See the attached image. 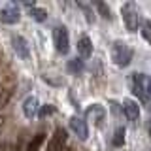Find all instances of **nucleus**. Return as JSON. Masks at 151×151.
<instances>
[{
	"mask_svg": "<svg viewBox=\"0 0 151 151\" xmlns=\"http://www.w3.org/2000/svg\"><path fill=\"white\" fill-rule=\"evenodd\" d=\"M130 89L140 100L151 102V76L147 74H134L130 78Z\"/></svg>",
	"mask_w": 151,
	"mask_h": 151,
	"instance_id": "1",
	"label": "nucleus"
},
{
	"mask_svg": "<svg viewBox=\"0 0 151 151\" xmlns=\"http://www.w3.org/2000/svg\"><path fill=\"white\" fill-rule=\"evenodd\" d=\"M121 15H123V21H125L127 30H130V32L138 30V27H140V23H142V15H140V9H138V6H136L134 2L123 4Z\"/></svg>",
	"mask_w": 151,
	"mask_h": 151,
	"instance_id": "2",
	"label": "nucleus"
},
{
	"mask_svg": "<svg viewBox=\"0 0 151 151\" xmlns=\"http://www.w3.org/2000/svg\"><path fill=\"white\" fill-rule=\"evenodd\" d=\"M132 55H134V51L127 42H115L111 47V60L117 66H129L132 60Z\"/></svg>",
	"mask_w": 151,
	"mask_h": 151,
	"instance_id": "3",
	"label": "nucleus"
},
{
	"mask_svg": "<svg viewBox=\"0 0 151 151\" xmlns=\"http://www.w3.org/2000/svg\"><path fill=\"white\" fill-rule=\"evenodd\" d=\"M53 42H55V47L59 53L66 55L70 49V38H68V30L66 27H57L53 30Z\"/></svg>",
	"mask_w": 151,
	"mask_h": 151,
	"instance_id": "4",
	"label": "nucleus"
},
{
	"mask_svg": "<svg viewBox=\"0 0 151 151\" xmlns=\"http://www.w3.org/2000/svg\"><path fill=\"white\" fill-rule=\"evenodd\" d=\"M19 19H21V12L15 4H6L0 9V21L4 25H15V23H19Z\"/></svg>",
	"mask_w": 151,
	"mask_h": 151,
	"instance_id": "5",
	"label": "nucleus"
},
{
	"mask_svg": "<svg viewBox=\"0 0 151 151\" xmlns=\"http://www.w3.org/2000/svg\"><path fill=\"white\" fill-rule=\"evenodd\" d=\"M85 117H87V121H93V125L102 127L104 119H106V110H104L100 104H93V106L87 108V111H85Z\"/></svg>",
	"mask_w": 151,
	"mask_h": 151,
	"instance_id": "6",
	"label": "nucleus"
},
{
	"mask_svg": "<svg viewBox=\"0 0 151 151\" xmlns=\"http://www.w3.org/2000/svg\"><path fill=\"white\" fill-rule=\"evenodd\" d=\"M70 129H72V132L76 136H78L79 140H87V136H89V129H87V121H83L81 117H78V115H74V117H70Z\"/></svg>",
	"mask_w": 151,
	"mask_h": 151,
	"instance_id": "7",
	"label": "nucleus"
},
{
	"mask_svg": "<svg viewBox=\"0 0 151 151\" xmlns=\"http://www.w3.org/2000/svg\"><path fill=\"white\" fill-rule=\"evenodd\" d=\"M12 45H13V51L21 57L23 60H27L28 57H30V51H28V44H27V40L23 36H12Z\"/></svg>",
	"mask_w": 151,
	"mask_h": 151,
	"instance_id": "8",
	"label": "nucleus"
},
{
	"mask_svg": "<svg viewBox=\"0 0 151 151\" xmlns=\"http://www.w3.org/2000/svg\"><path fill=\"white\" fill-rule=\"evenodd\" d=\"M64 144H66V130L57 129L49 145H47V151H64Z\"/></svg>",
	"mask_w": 151,
	"mask_h": 151,
	"instance_id": "9",
	"label": "nucleus"
},
{
	"mask_svg": "<svg viewBox=\"0 0 151 151\" xmlns=\"http://www.w3.org/2000/svg\"><path fill=\"white\" fill-rule=\"evenodd\" d=\"M123 111H125L127 119L130 123H136L140 119V106L134 100H129V98H127V100L123 102Z\"/></svg>",
	"mask_w": 151,
	"mask_h": 151,
	"instance_id": "10",
	"label": "nucleus"
},
{
	"mask_svg": "<svg viewBox=\"0 0 151 151\" xmlns=\"http://www.w3.org/2000/svg\"><path fill=\"white\" fill-rule=\"evenodd\" d=\"M23 113L27 115V119H32L38 113V98L36 96H27L23 100Z\"/></svg>",
	"mask_w": 151,
	"mask_h": 151,
	"instance_id": "11",
	"label": "nucleus"
},
{
	"mask_svg": "<svg viewBox=\"0 0 151 151\" xmlns=\"http://www.w3.org/2000/svg\"><path fill=\"white\" fill-rule=\"evenodd\" d=\"M78 53L81 59H89L93 55V42L89 36H81L78 42Z\"/></svg>",
	"mask_w": 151,
	"mask_h": 151,
	"instance_id": "12",
	"label": "nucleus"
},
{
	"mask_svg": "<svg viewBox=\"0 0 151 151\" xmlns=\"http://www.w3.org/2000/svg\"><path fill=\"white\" fill-rule=\"evenodd\" d=\"M44 142H45V134H44V132H38L34 138H32V140L27 144L25 151H38V149L42 147V144H44Z\"/></svg>",
	"mask_w": 151,
	"mask_h": 151,
	"instance_id": "13",
	"label": "nucleus"
},
{
	"mask_svg": "<svg viewBox=\"0 0 151 151\" xmlns=\"http://www.w3.org/2000/svg\"><path fill=\"white\" fill-rule=\"evenodd\" d=\"M30 15H32V19H34V21L44 23L45 19H47V12H45V9H42V8L32 6V8H30Z\"/></svg>",
	"mask_w": 151,
	"mask_h": 151,
	"instance_id": "14",
	"label": "nucleus"
},
{
	"mask_svg": "<svg viewBox=\"0 0 151 151\" xmlns=\"http://www.w3.org/2000/svg\"><path fill=\"white\" fill-rule=\"evenodd\" d=\"M68 70L70 72H76V74H79L83 70V60H79V59H72L68 63Z\"/></svg>",
	"mask_w": 151,
	"mask_h": 151,
	"instance_id": "15",
	"label": "nucleus"
},
{
	"mask_svg": "<svg viewBox=\"0 0 151 151\" xmlns=\"http://www.w3.org/2000/svg\"><path fill=\"white\" fill-rule=\"evenodd\" d=\"M125 142V129H117L115 130V136H113V145H121Z\"/></svg>",
	"mask_w": 151,
	"mask_h": 151,
	"instance_id": "16",
	"label": "nucleus"
},
{
	"mask_svg": "<svg viewBox=\"0 0 151 151\" xmlns=\"http://www.w3.org/2000/svg\"><path fill=\"white\" fill-rule=\"evenodd\" d=\"M142 34H144V38L151 44V21H144V25H142Z\"/></svg>",
	"mask_w": 151,
	"mask_h": 151,
	"instance_id": "17",
	"label": "nucleus"
},
{
	"mask_svg": "<svg viewBox=\"0 0 151 151\" xmlns=\"http://www.w3.org/2000/svg\"><path fill=\"white\" fill-rule=\"evenodd\" d=\"M9 96H12V91H9V89H2V91H0V108H4L8 104Z\"/></svg>",
	"mask_w": 151,
	"mask_h": 151,
	"instance_id": "18",
	"label": "nucleus"
},
{
	"mask_svg": "<svg viewBox=\"0 0 151 151\" xmlns=\"http://www.w3.org/2000/svg\"><path fill=\"white\" fill-rule=\"evenodd\" d=\"M96 8L100 9V13H102V17H104V19H110V17H111V15H110V8H108L104 2H98V4H96Z\"/></svg>",
	"mask_w": 151,
	"mask_h": 151,
	"instance_id": "19",
	"label": "nucleus"
},
{
	"mask_svg": "<svg viewBox=\"0 0 151 151\" xmlns=\"http://www.w3.org/2000/svg\"><path fill=\"white\" fill-rule=\"evenodd\" d=\"M9 151H25V147H23V138H19V140H17V144L13 145V147L9 149Z\"/></svg>",
	"mask_w": 151,
	"mask_h": 151,
	"instance_id": "20",
	"label": "nucleus"
},
{
	"mask_svg": "<svg viewBox=\"0 0 151 151\" xmlns=\"http://www.w3.org/2000/svg\"><path fill=\"white\" fill-rule=\"evenodd\" d=\"M49 113H53V106H45V108H44V110H42V111H40V115H42V117H44V115H49Z\"/></svg>",
	"mask_w": 151,
	"mask_h": 151,
	"instance_id": "21",
	"label": "nucleus"
},
{
	"mask_svg": "<svg viewBox=\"0 0 151 151\" xmlns=\"http://www.w3.org/2000/svg\"><path fill=\"white\" fill-rule=\"evenodd\" d=\"M2 125H4V119H2V117H0V129H2Z\"/></svg>",
	"mask_w": 151,
	"mask_h": 151,
	"instance_id": "22",
	"label": "nucleus"
},
{
	"mask_svg": "<svg viewBox=\"0 0 151 151\" xmlns=\"http://www.w3.org/2000/svg\"><path fill=\"white\" fill-rule=\"evenodd\" d=\"M4 149V144H0V151H2Z\"/></svg>",
	"mask_w": 151,
	"mask_h": 151,
	"instance_id": "23",
	"label": "nucleus"
},
{
	"mask_svg": "<svg viewBox=\"0 0 151 151\" xmlns=\"http://www.w3.org/2000/svg\"><path fill=\"white\" fill-rule=\"evenodd\" d=\"M149 134H151V123H149Z\"/></svg>",
	"mask_w": 151,
	"mask_h": 151,
	"instance_id": "24",
	"label": "nucleus"
},
{
	"mask_svg": "<svg viewBox=\"0 0 151 151\" xmlns=\"http://www.w3.org/2000/svg\"><path fill=\"white\" fill-rule=\"evenodd\" d=\"M64 151H68V149H64Z\"/></svg>",
	"mask_w": 151,
	"mask_h": 151,
	"instance_id": "25",
	"label": "nucleus"
}]
</instances>
